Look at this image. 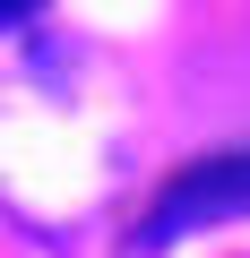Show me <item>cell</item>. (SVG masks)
<instances>
[{
  "instance_id": "2",
  "label": "cell",
  "mask_w": 250,
  "mask_h": 258,
  "mask_svg": "<svg viewBox=\"0 0 250 258\" xmlns=\"http://www.w3.org/2000/svg\"><path fill=\"white\" fill-rule=\"evenodd\" d=\"M0 26H35V9H18V0H9V9H0Z\"/></svg>"
},
{
  "instance_id": "1",
  "label": "cell",
  "mask_w": 250,
  "mask_h": 258,
  "mask_svg": "<svg viewBox=\"0 0 250 258\" xmlns=\"http://www.w3.org/2000/svg\"><path fill=\"white\" fill-rule=\"evenodd\" d=\"M250 215V147H224V155H198L190 172H173L138 224V249H173L207 224H241Z\"/></svg>"
}]
</instances>
